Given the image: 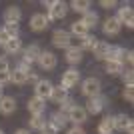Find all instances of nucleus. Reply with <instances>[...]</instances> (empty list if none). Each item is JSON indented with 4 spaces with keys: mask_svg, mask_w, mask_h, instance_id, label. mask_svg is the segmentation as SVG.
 Masks as SVG:
<instances>
[{
    "mask_svg": "<svg viewBox=\"0 0 134 134\" xmlns=\"http://www.w3.org/2000/svg\"><path fill=\"white\" fill-rule=\"evenodd\" d=\"M46 110V100H42V98H30L28 100V112L32 114V116H42Z\"/></svg>",
    "mask_w": 134,
    "mask_h": 134,
    "instance_id": "obj_12",
    "label": "nucleus"
},
{
    "mask_svg": "<svg viewBox=\"0 0 134 134\" xmlns=\"http://www.w3.org/2000/svg\"><path fill=\"white\" fill-rule=\"evenodd\" d=\"M120 76H122V82L126 84V86H134V74H132V70H126V72H122Z\"/></svg>",
    "mask_w": 134,
    "mask_h": 134,
    "instance_id": "obj_31",
    "label": "nucleus"
},
{
    "mask_svg": "<svg viewBox=\"0 0 134 134\" xmlns=\"http://www.w3.org/2000/svg\"><path fill=\"white\" fill-rule=\"evenodd\" d=\"M116 20H118L120 24H126L128 28H134V10L130 8L128 4H124L122 8H118Z\"/></svg>",
    "mask_w": 134,
    "mask_h": 134,
    "instance_id": "obj_7",
    "label": "nucleus"
},
{
    "mask_svg": "<svg viewBox=\"0 0 134 134\" xmlns=\"http://www.w3.org/2000/svg\"><path fill=\"white\" fill-rule=\"evenodd\" d=\"M114 130H118V132H128V134H134L132 118L126 116V114H118V116H114Z\"/></svg>",
    "mask_w": 134,
    "mask_h": 134,
    "instance_id": "obj_4",
    "label": "nucleus"
},
{
    "mask_svg": "<svg viewBox=\"0 0 134 134\" xmlns=\"http://www.w3.org/2000/svg\"><path fill=\"white\" fill-rule=\"evenodd\" d=\"M82 94L88 96V98H92V96L100 94V80L94 78V76H90V78H86L82 82Z\"/></svg>",
    "mask_w": 134,
    "mask_h": 134,
    "instance_id": "obj_5",
    "label": "nucleus"
},
{
    "mask_svg": "<svg viewBox=\"0 0 134 134\" xmlns=\"http://www.w3.org/2000/svg\"><path fill=\"white\" fill-rule=\"evenodd\" d=\"M0 72H10V64L6 58H0Z\"/></svg>",
    "mask_w": 134,
    "mask_h": 134,
    "instance_id": "obj_37",
    "label": "nucleus"
},
{
    "mask_svg": "<svg viewBox=\"0 0 134 134\" xmlns=\"http://www.w3.org/2000/svg\"><path fill=\"white\" fill-rule=\"evenodd\" d=\"M68 6H70L74 12H78V14H86L88 8H90V2H88V0H72Z\"/></svg>",
    "mask_w": 134,
    "mask_h": 134,
    "instance_id": "obj_28",
    "label": "nucleus"
},
{
    "mask_svg": "<svg viewBox=\"0 0 134 134\" xmlns=\"http://www.w3.org/2000/svg\"><path fill=\"white\" fill-rule=\"evenodd\" d=\"M78 80H80V72L76 70V68H68L66 72L62 74V82H60V86H64L66 90H70L72 86H76V84H78Z\"/></svg>",
    "mask_w": 134,
    "mask_h": 134,
    "instance_id": "obj_9",
    "label": "nucleus"
},
{
    "mask_svg": "<svg viewBox=\"0 0 134 134\" xmlns=\"http://www.w3.org/2000/svg\"><path fill=\"white\" fill-rule=\"evenodd\" d=\"M74 106V100L72 98H70V96H68L66 100L64 102H60V112H64V114H68V110H70V108Z\"/></svg>",
    "mask_w": 134,
    "mask_h": 134,
    "instance_id": "obj_34",
    "label": "nucleus"
},
{
    "mask_svg": "<svg viewBox=\"0 0 134 134\" xmlns=\"http://www.w3.org/2000/svg\"><path fill=\"white\" fill-rule=\"evenodd\" d=\"M124 58H126V50H124L122 46H110V50L106 54V62L114 60V62H122L124 64Z\"/></svg>",
    "mask_w": 134,
    "mask_h": 134,
    "instance_id": "obj_17",
    "label": "nucleus"
},
{
    "mask_svg": "<svg viewBox=\"0 0 134 134\" xmlns=\"http://www.w3.org/2000/svg\"><path fill=\"white\" fill-rule=\"evenodd\" d=\"M114 132V116H104L98 124V134H112Z\"/></svg>",
    "mask_w": 134,
    "mask_h": 134,
    "instance_id": "obj_19",
    "label": "nucleus"
},
{
    "mask_svg": "<svg viewBox=\"0 0 134 134\" xmlns=\"http://www.w3.org/2000/svg\"><path fill=\"white\" fill-rule=\"evenodd\" d=\"M124 60H128L130 64H132V62H134V52H132V50H128V52H126V58H124Z\"/></svg>",
    "mask_w": 134,
    "mask_h": 134,
    "instance_id": "obj_42",
    "label": "nucleus"
},
{
    "mask_svg": "<svg viewBox=\"0 0 134 134\" xmlns=\"http://www.w3.org/2000/svg\"><path fill=\"white\" fill-rule=\"evenodd\" d=\"M0 134H2V130H0Z\"/></svg>",
    "mask_w": 134,
    "mask_h": 134,
    "instance_id": "obj_45",
    "label": "nucleus"
},
{
    "mask_svg": "<svg viewBox=\"0 0 134 134\" xmlns=\"http://www.w3.org/2000/svg\"><path fill=\"white\" fill-rule=\"evenodd\" d=\"M4 30H6V34H8L10 38H18V24H6Z\"/></svg>",
    "mask_w": 134,
    "mask_h": 134,
    "instance_id": "obj_32",
    "label": "nucleus"
},
{
    "mask_svg": "<svg viewBox=\"0 0 134 134\" xmlns=\"http://www.w3.org/2000/svg\"><path fill=\"white\" fill-rule=\"evenodd\" d=\"M20 18H22V12H20L18 6H10V8L4 10V22L6 24H18Z\"/></svg>",
    "mask_w": 134,
    "mask_h": 134,
    "instance_id": "obj_16",
    "label": "nucleus"
},
{
    "mask_svg": "<svg viewBox=\"0 0 134 134\" xmlns=\"http://www.w3.org/2000/svg\"><path fill=\"white\" fill-rule=\"evenodd\" d=\"M52 92V82L50 80H38L34 84V96L36 98H42V100H48Z\"/></svg>",
    "mask_w": 134,
    "mask_h": 134,
    "instance_id": "obj_8",
    "label": "nucleus"
},
{
    "mask_svg": "<svg viewBox=\"0 0 134 134\" xmlns=\"http://www.w3.org/2000/svg\"><path fill=\"white\" fill-rule=\"evenodd\" d=\"M4 96V86H0V98Z\"/></svg>",
    "mask_w": 134,
    "mask_h": 134,
    "instance_id": "obj_44",
    "label": "nucleus"
},
{
    "mask_svg": "<svg viewBox=\"0 0 134 134\" xmlns=\"http://www.w3.org/2000/svg\"><path fill=\"white\" fill-rule=\"evenodd\" d=\"M68 12V4L64 2V0H54V2H50V6H48V22L50 20H60V18L66 16Z\"/></svg>",
    "mask_w": 134,
    "mask_h": 134,
    "instance_id": "obj_1",
    "label": "nucleus"
},
{
    "mask_svg": "<svg viewBox=\"0 0 134 134\" xmlns=\"http://www.w3.org/2000/svg\"><path fill=\"white\" fill-rule=\"evenodd\" d=\"M44 126H46L44 116H32V118H30V128H32V130H38V132H40Z\"/></svg>",
    "mask_w": 134,
    "mask_h": 134,
    "instance_id": "obj_30",
    "label": "nucleus"
},
{
    "mask_svg": "<svg viewBox=\"0 0 134 134\" xmlns=\"http://www.w3.org/2000/svg\"><path fill=\"white\" fill-rule=\"evenodd\" d=\"M66 122H68V116L64 114V112H60V110H56L54 114L50 116V124H52V126H56L58 130L64 128V126H66Z\"/></svg>",
    "mask_w": 134,
    "mask_h": 134,
    "instance_id": "obj_23",
    "label": "nucleus"
},
{
    "mask_svg": "<svg viewBox=\"0 0 134 134\" xmlns=\"http://www.w3.org/2000/svg\"><path fill=\"white\" fill-rule=\"evenodd\" d=\"M20 50H22V42H20V38H10L4 44V52H6V54H18Z\"/></svg>",
    "mask_w": 134,
    "mask_h": 134,
    "instance_id": "obj_24",
    "label": "nucleus"
},
{
    "mask_svg": "<svg viewBox=\"0 0 134 134\" xmlns=\"http://www.w3.org/2000/svg\"><path fill=\"white\" fill-rule=\"evenodd\" d=\"M80 22L90 30V28H94L96 24H98V14H96L94 10H88L86 14H82V20H80Z\"/></svg>",
    "mask_w": 134,
    "mask_h": 134,
    "instance_id": "obj_25",
    "label": "nucleus"
},
{
    "mask_svg": "<svg viewBox=\"0 0 134 134\" xmlns=\"http://www.w3.org/2000/svg\"><path fill=\"white\" fill-rule=\"evenodd\" d=\"M88 34V28L84 26L82 22H72V26H70V36H78V38H82V36H86Z\"/></svg>",
    "mask_w": 134,
    "mask_h": 134,
    "instance_id": "obj_29",
    "label": "nucleus"
},
{
    "mask_svg": "<svg viewBox=\"0 0 134 134\" xmlns=\"http://www.w3.org/2000/svg\"><path fill=\"white\" fill-rule=\"evenodd\" d=\"M52 44L56 46V48H70L72 46V36H70V32H66V30H54L52 32Z\"/></svg>",
    "mask_w": 134,
    "mask_h": 134,
    "instance_id": "obj_3",
    "label": "nucleus"
},
{
    "mask_svg": "<svg viewBox=\"0 0 134 134\" xmlns=\"http://www.w3.org/2000/svg\"><path fill=\"white\" fill-rule=\"evenodd\" d=\"M100 6H102V8H106V10H110V8H116L118 2H116V0H100Z\"/></svg>",
    "mask_w": 134,
    "mask_h": 134,
    "instance_id": "obj_36",
    "label": "nucleus"
},
{
    "mask_svg": "<svg viewBox=\"0 0 134 134\" xmlns=\"http://www.w3.org/2000/svg\"><path fill=\"white\" fill-rule=\"evenodd\" d=\"M56 54L54 52H50V50H42V54H40V58H38V64H40V68L42 70H52V68H56Z\"/></svg>",
    "mask_w": 134,
    "mask_h": 134,
    "instance_id": "obj_11",
    "label": "nucleus"
},
{
    "mask_svg": "<svg viewBox=\"0 0 134 134\" xmlns=\"http://www.w3.org/2000/svg\"><path fill=\"white\" fill-rule=\"evenodd\" d=\"M108 50H110V44L108 42H102V40H98V44L94 46V58L96 60H106V54H108Z\"/></svg>",
    "mask_w": 134,
    "mask_h": 134,
    "instance_id": "obj_21",
    "label": "nucleus"
},
{
    "mask_svg": "<svg viewBox=\"0 0 134 134\" xmlns=\"http://www.w3.org/2000/svg\"><path fill=\"white\" fill-rule=\"evenodd\" d=\"M40 132H42V134H58V128H56V126H52L50 122H46V126L40 130Z\"/></svg>",
    "mask_w": 134,
    "mask_h": 134,
    "instance_id": "obj_35",
    "label": "nucleus"
},
{
    "mask_svg": "<svg viewBox=\"0 0 134 134\" xmlns=\"http://www.w3.org/2000/svg\"><path fill=\"white\" fill-rule=\"evenodd\" d=\"M66 134H86V132H84V130H82V128H80V126H72V128L68 130V132H66Z\"/></svg>",
    "mask_w": 134,
    "mask_h": 134,
    "instance_id": "obj_40",
    "label": "nucleus"
},
{
    "mask_svg": "<svg viewBox=\"0 0 134 134\" xmlns=\"http://www.w3.org/2000/svg\"><path fill=\"white\" fill-rule=\"evenodd\" d=\"M40 54H42V48H40L38 44H30V46H26V48H24V52H22V60L28 62V64L32 66L34 62H38Z\"/></svg>",
    "mask_w": 134,
    "mask_h": 134,
    "instance_id": "obj_10",
    "label": "nucleus"
},
{
    "mask_svg": "<svg viewBox=\"0 0 134 134\" xmlns=\"http://www.w3.org/2000/svg\"><path fill=\"white\" fill-rule=\"evenodd\" d=\"M80 60H82V50H80L78 46L66 48V62L68 64H78Z\"/></svg>",
    "mask_w": 134,
    "mask_h": 134,
    "instance_id": "obj_20",
    "label": "nucleus"
},
{
    "mask_svg": "<svg viewBox=\"0 0 134 134\" xmlns=\"http://www.w3.org/2000/svg\"><path fill=\"white\" fill-rule=\"evenodd\" d=\"M120 28H122V24L116 20V16L106 18L104 24H102V30H104V34H108V36H116V34L120 32Z\"/></svg>",
    "mask_w": 134,
    "mask_h": 134,
    "instance_id": "obj_14",
    "label": "nucleus"
},
{
    "mask_svg": "<svg viewBox=\"0 0 134 134\" xmlns=\"http://www.w3.org/2000/svg\"><path fill=\"white\" fill-rule=\"evenodd\" d=\"M10 82V72H0V86Z\"/></svg>",
    "mask_w": 134,
    "mask_h": 134,
    "instance_id": "obj_38",
    "label": "nucleus"
},
{
    "mask_svg": "<svg viewBox=\"0 0 134 134\" xmlns=\"http://www.w3.org/2000/svg\"><path fill=\"white\" fill-rule=\"evenodd\" d=\"M28 80H32V82L36 84V82H38L40 78H38V74H36V72H30V74H28Z\"/></svg>",
    "mask_w": 134,
    "mask_h": 134,
    "instance_id": "obj_41",
    "label": "nucleus"
},
{
    "mask_svg": "<svg viewBox=\"0 0 134 134\" xmlns=\"http://www.w3.org/2000/svg\"><path fill=\"white\" fill-rule=\"evenodd\" d=\"M14 134H30V130H24V128H20V130H16Z\"/></svg>",
    "mask_w": 134,
    "mask_h": 134,
    "instance_id": "obj_43",
    "label": "nucleus"
},
{
    "mask_svg": "<svg viewBox=\"0 0 134 134\" xmlns=\"http://www.w3.org/2000/svg\"><path fill=\"white\" fill-rule=\"evenodd\" d=\"M68 98V90L64 86H52V92H50V100L56 102V104H60Z\"/></svg>",
    "mask_w": 134,
    "mask_h": 134,
    "instance_id": "obj_18",
    "label": "nucleus"
},
{
    "mask_svg": "<svg viewBox=\"0 0 134 134\" xmlns=\"http://www.w3.org/2000/svg\"><path fill=\"white\" fill-rule=\"evenodd\" d=\"M14 110H16V100H14L12 96H2V98H0V114L10 116Z\"/></svg>",
    "mask_w": 134,
    "mask_h": 134,
    "instance_id": "obj_15",
    "label": "nucleus"
},
{
    "mask_svg": "<svg viewBox=\"0 0 134 134\" xmlns=\"http://www.w3.org/2000/svg\"><path fill=\"white\" fill-rule=\"evenodd\" d=\"M106 72L110 76H120L124 72V64L122 62H114V60H108L106 62Z\"/></svg>",
    "mask_w": 134,
    "mask_h": 134,
    "instance_id": "obj_27",
    "label": "nucleus"
},
{
    "mask_svg": "<svg viewBox=\"0 0 134 134\" xmlns=\"http://www.w3.org/2000/svg\"><path fill=\"white\" fill-rule=\"evenodd\" d=\"M10 82H12V84H18V86H22V84L28 82V74L22 72L20 68H14V72H10Z\"/></svg>",
    "mask_w": 134,
    "mask_h": 134,
    "instance_id": "obj_26",
    "label": "nucleus"
},
{
    "mask_svg": "<svg viewBox=\"0 0 134 134\" xmlns=\"http://www.w3.org/2000/svg\"><path fill=\"white\" fill-rule=\"evenodd\" d=\"M8 40H10V36L6 34V30H4V28H0V44L4 46L6 42H8Z\"/></svg>",
    "mask_w": 134,
    "mask_h": 134,
    "instance_id": "obj_39",
    "label": "nucleus"
},
{
    "mask_svg": "<svg viewBox=\"0 0 134 134\" xmlns=\"http://www.w3.org/2000/svg\"><path fill=\"white\" fill-rule=\"evenodd\" d=\"M134 86H126V88H124V92H122V98H124V100H126V102H130V104H132V102H134Z\"/></svg>",
    "mask_w": 134,
    "mask_h": 134,
    "instance_id": "obj_33",
    "label": "nucleus"
},
{
    "mask_svg": "<svg viewBox=\"0 0 134 134\" xmlns=\"http://www.w3.org/2000/svg\"><path fill=\"white\" fill-rule=\"evenodd\" d=\"M106 104H108V98L104 94H96V96H92L88 100V104H86V114H100L104 108H106Z\"/></svg>",
    "mask_w": 134,
    "mask_h": 134,
    "instance_id": "obj_2",
    "label": "nucleus"
},
{
    "mask_svg": "<svg viewBox=\"0 0 134 134\" xmlns=\"http://www.w3.org/2000/svg\"><path fill=\"white\" fill-rule=\"evenodd\" d=\"M98 44V38H96L94 34H86L80 38V50H94V46Z\"/></svg>",
    "mask_w": 134,
    "mask_h": 134,
    "instance_id": "obj_22",
    "label": "nucleus"
},
{
    "mask_svg": "<svg viewBox=\"0 0 134 134\" xmlns=\"http://www.w3.org/2000/svg\"><path fill=\"white\" fill-rule=\"evenodd\" d=\"M68 120L70 122H74L76 126H80V124H84L86 120H88V114H86V110H84L82 106H78V104H74L70 110H68Z\"/></svg>",
    "mask_w": 134,
    "mask_h": 134,
    "instance_id": "obj_6",
    "label": "nucleus"
},
{
    "mask_svg": "<svg viewBox=\"0 0 134 134\" xmlns=\"http://www.w3.org/2000/svg\"><path fill=\"white\" fill-rule=\"evenodd\" d=\"M46 26H48V18H46V14H42V12L32 14V18H30V28H32L34 32H42Z\"/></svg>",
    "mask_w": 134,
    "mask_h": 134,
    "instance_id": "obj_13",
    "label": "nucleus"
}]
</instances>
